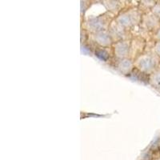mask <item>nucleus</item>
Instances as JSON below:
<instances>
[{"mask_svg": "<svg viewBox=\"0 0 160 160\" xmlns=\"http://www.w3.org/2000/svg\"><path fill=\"white\" fill-rule=\"evenodd\" d=\"M153 160H160V156L156 157V158H153Z\"/></svg>", "mask_w": 160, "mask_h": 160, "instance_id": "16", "label": "nucleus"}, {"mask_svg": "<svg viewBox=\"0 0 160 160\" xmlns=\"http://www.w3.org/2000/svg\"><path fill=\"white\" fill-rule=\"evenodd\" d=\"M130 47H131V39L121 40L115 42L111 48L113 56L115 57V59L129 58Z\"/></svg>", "mask_w": 160, "mask_h": 160, "instance_id": "8", "label": "nucleus"}, {"mask_svg": "<svg viewBox=\"0 0 160 160\" xmlns=\"http://www.w3.org/2000/svg\"><path fill=\"white\" fill-rule=\"evenodd\" d=\"M123 2V1H103L102 4L108 13L116 17L122 10L126 8Z\"/></svg>", "mask_w": 160, "mask_h": 160, "instance_id": "10", "label": "nucleus"}, {"mask_svg": "<svg viewBox=\"0 0 160 160\" xmlns=\"http://www.w3.org/2000/svg\"><path fill=\"white\" fill-rule=\"evenodd\" d=\"M159 70H160V65H159Z\"/></svg>", "mask_w": 160, "mask_h": 160, "instance_id": "17", "label": "nucleus"}, {"mask_svg": "<svg viewBox=\"0 0 160 160\" xmlns=\"http://www.w3.org/2000/svg\"><path fill=\"white\" fill-rule=\"evenodd\" d=\"M149 85L154 89L160 91V70H158L149 76Z\"/></svg>", "mask_w": 160, "mask_h": 160, "instance_id": "12", "label": "nucleus"}, {"mask_svg": "<svg viewBox=\"0 0 160 160\" xmlns=\"http://www.w3.org/2000/svg\"><path fill=\"white\" fill-rule=\"evenodd\" d=\"M142 17V13L138 7H128L122 10L115 17V20L124 28L131 31L133 29L139 27Z\"/></svg>", "mask_w": 160, "mask_h": 160, "instance_id": "1", "label": "nucleus"}, {"mask_svg": "<svg viewBox=\"0 0 160 160\" xmlns=\"http://www.w3.org/2000/svg\"><path fill=\"white\" fill-rule=\"evenodd\" d=\"M152 39L154 40V42H158L160 41V28L157 31H155L152 35Z\"/></svg>", "mask_w": 160, "mask_h": 160, "instance_id": "15", "label": "nucleus"}, {"mask_svg": "<svg viewBox=\"0 0 160 160\" xmlns=\"http://www.w3.org/2000/svg\"><path fill=\"white\" fill-rule=\"evenodd\" d=\"M152 51L160 58V41L154 42V45L152 47Z\"/></svg>", "mask_w": 160, "mask_h": 160, "instance_id": "14", "label": "nucleus"}, {"mask_svg": "<svg viewBox=\"0 0 160 160\" xmlns=\"http://www.w3.org/2000/svg\"><path fill=\"white\" fill-rule=\"evenodd\" d=\"M147 48V39L140 35H134L131 38V47H130L129 58L135 60L138 56L146 52Z\"/></svg>", "mask_w": 160, "mask_h": 160, "instance_id": "6", "label": "nucleus"}, {"mask_svg": "<svg viewBox=\"0 0 160 160\" xmlns=\"http://www.w3.org/2000/svg\"><path fill=\"white\" fill-rule=\"evenodd\" d=\"M134 62L135 69L148 76L159 70L160 58L152 51L144 52Z\"/></svg>", "mask_w": 160, "mask_h": 160, "instance_id": "2", "label": "nucleus"}, {"mask_svg": "<svg viewBox=\"0 0 160 160\" xmlns=\"http://www.w3.org/2000/svg\"><path fill=\"white\" fill-rule=\"evenodd\" d=\"M108 31H109L110 34H111V37H112L115 42H118V41H121V40L131 39L132 38V36H131V31H128V29H126L123 27H122L115 19L113 20V22H111Z\"/></svg>", "mask_w": 160, "mask_h": 160, "instance_id": "7", "label": "nucleus"}, {"mask_svg": "<svg viewBox=\"0 0 160 160\" xmlns=\"http://www.w3.org/2000/svg\"><path fill=\"white\" fill-rule=\"evenodd\" d=\"M89 38L100 48H111L115 43L108 30L89 34Z\"/></svg>", "mask_w": 160, "mask_h": 160, "instance_id": "5", "label": "nucleus"}, {"mask_svg": "<svg viewBox=\"0 0 160 160\" xmlns=\"http://www.w3.org/2000/svg\"><path fill=\"white\" fill-rule=\"evenodd\" d=\"M155 3L156 1L155 0H142L139 2L138 8L142 14H145V13L151 12Z\"/></svg>", "mask_w": 160, "mask_h": 160, "instance_id": "11", "label": "nucleus"}, {"mask_svg": "<svg viewBox=\"0 0 160 160\" xmlns=\"http://www.w3.org/2000/svg\"><path fill=\"white\" fill-rule=\"evenodd\" d=\"M135 62L131 58L116 59L115 69L119 74L124 76H128L135 70Z\"/></svg>", "mask_w": 160, "mask_h": 160, "instance_id": "9", "label": "nucleus"}, {"mask_svg": "<svg viewBox=\"0 0 160 160\" xmlns=\"http://www.w3.org/2000/svg\"><path fill=\"white\" fill-rule=\"evenodd\" d=\"M139 28L142 32L151 33L153 35L160 28V19L151 13V11L142 14V21Z\"/></svg>", "mask_w": 160, "mask_h": 160, "instance_id": "4", "label": "nucleus"}, {"mask_svg": "<svg viewBox=\"0 0 160 160\" xmlns=\"http://www.w3.org/2000/svg\"><path fill=\"white\" fill-rule=\"evenodd\" d=\"M151 13H153L157 18L160 19V1H156V3L151 10Z\"/></svg>", "mask_w": 160, "mask_h": 160, "instance_id": "13", "label": "nucleus"}, {"mask_svg": "<svg viewBox=\"0 0 160 160\" xmlns=\"http://www.w3.org/2000/svg\"><path fill=\"white\" fill-rule=\"evenodd\" d=\"M115 17L110 13H104L102 15L88 18L85 22V30L89 34L108 31Z\"/></svg>", "mask_w": 160, "mask_h": 160, "instance_id": "3", "label": "nucleus"}]
</instances>
